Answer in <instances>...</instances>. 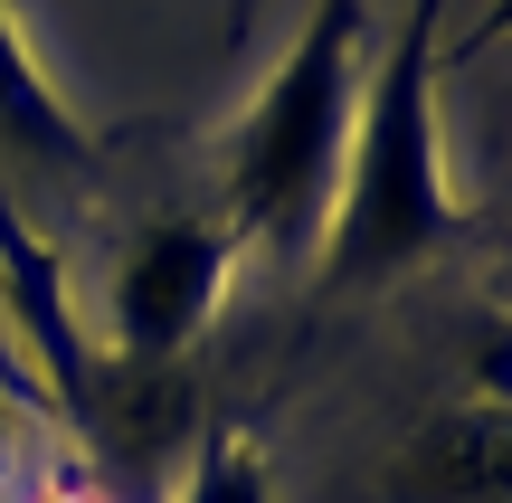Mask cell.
<instances>
[{
  "label": "cell",
  "instance_id": "6da1fadb",
  "mask_svg": "<svg viewBox=\"0 0 512 503\" xmlns=\"http://www.w3.org/2000/svg\"><path fill=\"white\" fill-rule=\"evenodd\" d=\"M437 86H446V0H408V19L389 29L380 67L361 76L351 143H342L351 162L332 181L323 238H313V295L323 304L370 295V285L427 266L465 228V190L446 171Z\"/></svg>",
  "mask_w": 512,
  "mask_h": 503
},
{
  "label": "cell",
  "instance_id": "7a4b0ae2",
  "mask_svg": "<svg viewBox=\"0 0 512 503\" xmlns=\"http://www.w3.org/2000/svg\"><path fill=\"white\" fill-rule=\"evenodd\" d=\"M361 48H370V0H313L285 57L228 114L209 162H219V219L238 247H275V257L313 266L351 143V105H361Z\"/></svg>",
  "mask_w": 512,
  "mask_h": 503
},
{
  "label": "cell",
  "instance_id": "3957f363",
  "mask_svg": "<svg viewBox=\"0 0 512 503\" xmlns=\"http://www.w3.org/2000/svg\"><path fill=\"white\" fill-rule=\"evenodd\" d=\"M228 266H238V238H228L219 209H152V219H133V238L114 247V285H105L124 380L181 371L190 342L219 314V295H228Z\"/></svg>",
  "mask_w": 512,
  "mask_h": 503
},
{
  "label": "cell",
  "instance_id": "277c9868",
  "mask_svg": "<svg viewBox=\"0 0 512 503\" xmlns=\"http://www.w3.org/2000/svg\"><path fill=\"white\" fill-rule=\"evenodd\" d=\"M351 503H512V399H456L370 456Z\"/></svg>",
  "mask_w": 512,
  "mask_h": 503
},
{
  "label": "cell",
  "instance_id": "5b68a950",
  "mask_svg": "<svg viewBox=\"0 0 512 503\" xmlns=\"http://www.w3.org/2000/svg\"><path fill=\"white\" fill-rule=\"evenodd\" d=\"M0 171H29L38 190H86L105 171V143L38 67V38L19 29L10 0H0Z\"/></svg>",
  "mask_w": 512,
  "mask_h": 503
},
{
  "label": "cell",
  "instance_id": "8992f818",
  "mask_svg": "<svg viewBox=\"0 0 512 503\" xmlns=\"http://www.w3.org/2000/svg\"><path fill=\"white\" fill-rule=\"evenodd\" d=\"M181 503H275L266 447L238 428V418H200V447H190V485Z\"/></svg>",
  "mask_w": 512,
  "mask_h": 503
},
{
  "label": "cell",
  "instance_id": "52a82bcc",
  "mask_svg": "<svg viewBox=\"0 0 512 503\" xmlns=\"http://www.w3.org/2000/svg\"><path fill=\"white\" fill-rule=\"evenodd\" d=\"M475 390L484 399H512V314H494L475 333Z\"/></svg>",
  "mask_w": 512,
  "mask_h": 503
},
{
  "label": "cell",
  "instance_id": "ba28073f",
  "mask_svg": "<svg viewBox=\"0 0 512 503\" xmlns=\"http://www.w3.org/2000/svg\"><path fill=\"white\" fill-rule=\"evenodd\" d=\"M484 285H494V314H512V228L494 238V257H484Z\"/></svg>",
  "mask_w": 512,
  "mask_h": 503
},
{
  "label": "cell",
  "instance_id": "9c48e42d",
  "mask_svg": "<svg viewBox=\"0 0 512 503\" xmlns=\"http://www.w3.org/2000/svg\"><path fill=\"white\" fill-rule=\"evenodd\" d=\"M475 38H512V0H503V10H494V19H484V29H475Z\"/></svg>",
  "mask_w": 512,
  "mask_h": 503
},
{
  "label": "cell",
  "instance_id": "30bf717a",
  "mask_svg": "<svg viewBox=\"0 0 512 503\" xmlns=\"http://www.w3.org/2000/svg\"><path fill=\"white\" fill-rule=\"evenodd\" d=\"M10 418H19V399H10V390H0V437H10Z\"/></svg>",
  "mask_w": 512,
  "mask_h": 503
},
{
  "label": "cell",
  "instance_id": "8fae6325",
  "mask_svg": "<svg viewBox=\"0 0 512 503\" xmlns=\"http://www.w3.org/2000/svg\"><path fill=\"white\" fill-rule=\"evenodd\" d=\"M247 10H256V0H238V19H247Z\"/></svg>",
  "mask_w": 512,
  "mask_h": 503
}]
</instances>
